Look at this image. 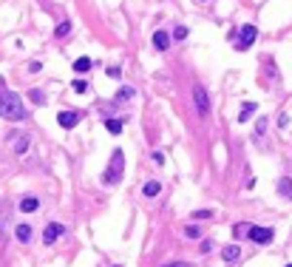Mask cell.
Listing matches in <instances>:
<instances>
[{"label": "cell", "mask_w": 292, "mask_h": 267, "mask_svg": "<svg viewBox=\"0 0 292 267\" xmlns=\"http://www.w3.org/2000/svg\"><path fill=\"white\" fill-rule=\"evenodd\" d=\"M0 117L3 119H12V122H20V119H26V108H23V102L17 97L15 91H9L6 83L0 80Z\"/></svg>", "instance_id": "1"}, {"label": "cell", "mask_w": 292, "mask_h": 267, "mask_svg": "<svg viewBox=\"0 0 292 267\" xmlns=\"http://www.w3.org/2000/svg\"><path fill=\"white\" fill-rule=\"evenodd\" d=\"M122 173H125V153H122V148H116L114 153H111V162L105 168V173H102V182L119 185L122 182Z\"/></svg>", "instance_id": "2"}, {"label": "cell", "mask_w": 292, "mask_h": 267, "mask_svg": "<svg viewBox=\"0 0 292 267\" xmlns=\"http://www.w3.org/2000/svg\"><path fill=\"white\" fill-rule=\"evenodd\" d=\"M256 34H258V32H256V26H253V23H244L241 29H238V43H236V49L247 51L253 43H256Z\"/></svg>", "instance_id": "3"}, {"label": "cell", "mask_w": 292, "mask_h": 267, "mask_svg": "<svg viewBox=\"0 0 292 267\" xmlns=\"http://www.w3.org/2000/svg\"><path fill=\"white\" fill-rule=\"evenodd\" d=\"M247 233H250V239H253L256 245H270L273 236H275V233H273V228H258V225H250Z\"/></svg>", "instance_id": "4"}, {"label": "cell", "mask_w": 292, "mask_h": 267, "mask_svg": "<svg viewBox=\"0 0 292 267\" xmlns=\"http://www.w3.org/2000/svg\"><path fill=\"white\" fill-rule=\"evenodd\" d=\"M63 233H65L63 225H60V222H51V225H46V230H43V242H46V245H54Z\"/></svg>", "instance_id": "5"}, {"label": "cell", "mask_w": 292, "mask_h": 267, "mask_svg": "<svg viewBox=\"0 0 292 267\" xmlns=\"http://www.w3.org/2000/svg\"><path fill=\"white\" fill-rule=\"evenodd\" d=\"M193 102L196 108H199V114H207L210 111V100H207V91L199 85V88H193Z\"/></svg>", "instance_id": "6"}, {"label": "cell", "mask_w": 292, "mask_h": 267, "mask_svg": "<svg viewBox=\"0 0 292 267\" xmlns=\"http://www.w3.org/2000/svg\"><path fill=\"white\" fill-rule=\"evenodd\" d=\"M80 119H82V114H80V111H63V114L57 117V122H60L63 128H74V125H77Z\"/></svg>", "instance_id": "7"}, {"label": "cell", "mask_w": 292, "mask_h": 267, "mask_svg": "<svg viewBox=\"0 0 292 267\" xmlns=\"http://www.w3.org/2000/svg\"><path fill=\"white\" fill-rule=\"evenodd\" d=\"M153 49H156V51H167V49H170V34H167V32H153Z\"/></svg>", "instance_id": "8"}, {"label": "cell", "mask_w": 292, "mask_h": 267, "mask_svg": "<svg viewBox=\"0 0 292 267\" xmlns=\"http://www.w3.org/2000/svg\"><path fill=\"white\" fill-rule=\"evenodd\" d=\"M26 148H29V134H12V151L23 153Z\"/></svg>", "instance_id": "9"}, {"label": "cell", "mask_w": 292, "mask_h": 267, "mask_svg": "<svg viewBox=\"0 0 292 267\" xmlns=\"http://www.w3.org/2000/svg\"><path fill=\"white\" fill-rule=\"evenodd\" d=\"M37 208H40V199H37V196H23V199H20V210H23V213H34Z\"/></svg>", "instance_id": "10"}, {"label": "cell", "mask_w": 292, "mask_h": 267, "mask_svg": "<svg viewBox=\"0 0 292 267\" xmlns=\"http://www.w3.org/2000/svg\"><path fill=\"white\" fill-rule=\"evenodd\" d=\"M142 193H145L147 199H153V196H159L162 193V182H156V179H150V182L142 188Z\"/></svg>", "instance_id": "11"}, {"label": "cell", "mask_w": 292, "mask_h": 267, "mask_svg": "<svg viewBox=\"0 0 292 267\" xmlns=\"http://www.w3.org/2000/svg\"><path fill=\"white\" fill-rule=\"evenodd\" d=\"M238 256H241L238 245H227V248H221V259H224V262H236Z\"/></svg>", "instance_id": "12"}, {"label": "cell", "mask_w": 292, "mask_h": 267, "mask_svg": "<svg viewBox=\"0 0 292 267\" xmlns=\"http://www.w3.org/2000/svg\"><path fill=\"white\" fill-rule=\"evenodd\" d=\"M256 111H258V105H256V102H244V105H241V114H238V122H247V119L253 117Z\"/></svg>", "instance_id": "13"}, {"label": "cell", "mask_w": 292, "mask_h": 267, "mask_svg": "<svg viewBox=\"0 0 292 267\" xmlns=\"http://www.w3.org/2000/svg\"><path fill=\"white\" fill-rule=\"evenodd\" d=\"M15 233H17V239H20L23 245H26V242H32V225H17Z\"/></svg>", "instance_id": "14"}, {"label": "cell", "mask_w": 292, "mask_h": 267, "mask_svg": "<svg viewBox=\"0 0 292 267\" xmlns=\"http://www.w3.org/2000/svg\"><path fill=\"white\" fill-rule=\"evenodd\" d=\"M105 128L111 134H122V119H114V117H105Z\"/></svg>", "instance_id": "15"}, {"label": "cell", "mask_w": 292, "mask_h": 267, "mask_svg": "<svg viewBox=\"0 0 292 267\" xmlns=\"http://www.w3.org/2000/svg\"><path fill=\"white\" fill-rule=\"evenodd\" d=\"M88 68H91V57H80V60L74 63V71H77V74H85Z\"/></svg>", "instance_id": "16"}, {"label": "cell", "mask_w": 292, "mask_h": 267, "mask_svg": "<svg viewBox=\"0 0 292 267\" xmlns=\"http://www.w3.org/2000/svg\"><path fill=\"white\" fill-rule=\"evenodd\" d=\"M29 97H32L34 105H46V94H43L40 88H32V91H29Z\"/></svg>", "instance_id": "17"}, {"label": "cell", "mask_w": 292, "mask_h": 267, "mask_svg": "<svg viewBox=\"0 0 292 267\" xmlns=\"http://www.w3.org/2000/svg\"><path fill=\"white\" fill-rule=\"evenodd\" d=\"M133 94H136V91H133L130 85H122V88H119V94H116V100H133Z\"/></svg>", "instance_id": "18"}, {"label": "cell", "mask_w": 292, "mask_h": 267, "mask_svg": "<svg viewBox=\"0 0 292 267\" xmlns=\"http://www.w3.org/2000/svg\"><path fill=\"white\" fill-rule=\"evenodd\" d=\"M184 236H187V239H199V236H201V228H196V225H187V228H184Z\"/></svg>", "instance_id": "19"}, {"label": "cell", "mask_w": 292, "mask_h": 267, "mask_svg": "<svg viewBox=\"0 0 292 267\" xmlns=\"http://www.w3.org/2000/svg\"><path fill=\"white\" fill-rule=\"evenodd\" d=\"M68 32H71V23H60V26L54 29V37H65Z\"/></svg>", "instance_id": "20"}, {"label": "cell", "mask_w": 292, "mask_h": 267, "mask_svg": "<svg viewBox=\"0 0 292 267\" xmlns=\"http://www.w3.org/2000/svg\"><path fill=\"white\" fill-rule=\"evenodd\" d=\"M71 88H74L77 94H85V91H88V83H82V80H74V83H71Z\"/></svg>", "instance_id": "21"}, {"label": "cell", "mask_w": 292, "mask_h": 267, "mask_svg": "<svg viewBox=\"0 0 292 267\" xmlns=\"http://www.w3.org/2000/svg\"><path fill=\"white\" fill-rule=\"evenodd\" d=\"M247 230H250V225H236V228H233V233H236V239H241V236L247 233Z\"/></svg>", "instance_id": "22"}, {"label": "cell", "mask_w": 292, "mask_h": 267, "mask_svg": "<svg viewBox=\"0 0 292 267\" xmlns=\"http://www.w3.org/2000/svg\"><path fill=\"white\" fill-rule=\"evenodd\" d=\"M108 77L119 80V77H122V68H119V66H111V68H108Z\"/></svg>", "instance_id": "23"}, {"label": "cell", "mask_w": 292, "mask_h": 267, "mask_svg": "<svg viewBox=\"0 0 292 267\" xmlns=\"http://www.w3.org/2000/svg\"><path fill=\"white\" fill-rule=\"evenodd\" d=\"M173 37H176V40H184V37H187V29H184V26H176Z\"/></svg>", "instance_id": "24"}, {"label": "cell", "mask_w": 292, "mask_h": 267, "mask_svg": "<svg viewBox=\"0 0 292 267\" xmlns=\"http://www.w3.org/2000/svg\"><path fill=\"white\" fill-rule=\"evenodd\" d=\"M213 210H193V219H210Z\"/></svg>", "instance_id": "25"}, {"label": "cell", "mask_w": 292, "mask_h": 267, "mask_svg": "<svg viewBox=\"0 0 292 267\" xmlns=\"http://www.w3.org/2000/svg\"><path fill=\"white\" fill-rule=\"evenodd\" d=\"M264 128H267V119H258V125H256V136H261Z\"/></svg>", "instance_id": "26"}, {"label": "cell", "mask_w": 292, "mask_h": 267, "mask_svg": "<svg viewBox=\"0 0 292 267\" xmlns=\"http://www.w3.org/2000/svg\"><path fill=\"white\" fill-rule=\"evenodd\" d=\"M278 125H281V128H287V125H290V117H287V114H281V117H278Z\"/></svg>", "instance_id": "27"}, {"label": "cell", "mask_w": 292, "mask_h": 267, "mask_svg": "<svg viewBox=\"0 0 292 267\" xmlns=\"http://www.w3.org/2000/svg\"><path fill=\"white\" fill-rule=\"evenodd\" d=\"M153 162H156V165H164V153H159V151H156V153H153Z\"/></svg>", "instance_id": "28"}, {"label": "cell", "mask_w": 292, "mask_h": 267, "mask_svg": "<svg viewBox=\"0 0 292 267\" xmlns=\"http://www.w3.org/2000/svg\"><path fill=\"white\" fill-rule=\"evenodd\" d=\"M40 68H43V63H32V66H29V71H32V74H37Z\"/></svg>", "instance_id": "29"}, {"label": "cell", "mask_w": 292, "mask_h": 267, "mask_svg": "<svg viewBox=\"0 0 292 267\" xmlns=\"http://www.w3.org/2000/svg\"><path fill=\"white\" fill-rule=\"evenodd\" d=\"M164 267H190V265H184V262H179V265H164Z\"/></svg>", "instance_id": "30"}, {"label": "cell", "mask_w": 292, "mask_h": 267, "mask_svg": "<svg viewBox=\"0 0 292 267\" xmlns=\"http://www.w3.org/2000/svg\"><path fill=\"white\" fill-rule=\"evenodd\" d=\"M287 267H292V265H287Z\"/></svg>", "instance_id": "31"}, {"label": "cell", "mask_w": 292, "mask_h": 267, "mask_svg": "<svg viewBox=\"0 0 292 267\" xmlns=\"http://www.w3.org/2000/svg\"><path fill=\"white\" fill-rule=\"evenodd\" d=\"M290 196H292V193H290Z\"/></svg>", "instance_id": "32"}]
</instances>
